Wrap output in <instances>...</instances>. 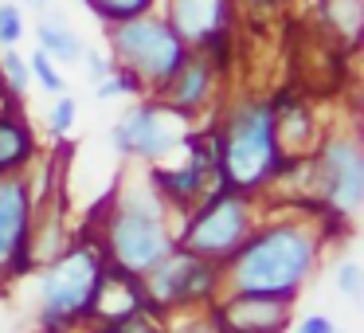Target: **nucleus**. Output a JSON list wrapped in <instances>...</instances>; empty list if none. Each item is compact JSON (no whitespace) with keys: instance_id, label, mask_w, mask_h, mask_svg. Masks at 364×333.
Masks as SVG:
<instances>
[{"instance_id":"24","label":"nucleus","mask_w":364,"mask_h":333,"mask_svg":"<svg viewBox=\"0 0 364 333\" xmlns=\"http://www.w3.org/2000/svg\"><path fill=\"white\" fill-rule=\"evenodd\" d=\"M298 333H333V322L325 314H309V317H301Z\"/></svg>"},{"instance_id":"27","label":"nucleus","mask_w":364,"mask_h":333,"mask_svg":"<svg viewBox=\"0 0 364 333\" xmlns=\"http://www.w3.org/2000/svg\"><path fill=\"white\" fill-rule=\"evenodd\" d=\"M95 333H114V325H98V329Z\"/></svg>"},{"instance_id":"2","label":"nucleus","mask_w":364,"mask_h":333,"mask_svg":"<svg viewBox=\"0 0 364 333\" xmlns=\"http://www.w3.org/2000/svg\"><path fill=\"white\" fill-rule=\"evenodd\" d=\"M274 102H239L215 134V176L220 189L251 196L294 165L274 137Z\"/></svg>"},{"instance_id":"21","label":"nucleus","mask_w":364,"mask_h":333,"mask_svg":"<svg viewBox=\"0 0 364 333\" xmlns=\"http://www.w3.org/2000/svg\"><path fill=\"white\" fill-rule=\"evenodd\" d=\"M24 40V16L16 4H0V48H16Z\"/></svg>"},{"instance_id":"22","label":"nucleus","mask_w":364,"mask_h":333,"mask_svg":"<svg viewBox=\"0 0 364 333\" xmlns=\"http://www.w3.org/2000/svg\"><path fill=\"white\" fill-rule=\"evenodd\" d=\"M333 278H337V290H341V294H348V298H360V290H364V270H360V263L345 259L337 270H333Z\"/></svg>"},{"instance_id":"7","label":"nucleus","mask_w":364,"mask_h":333,"mask_svg":"<svg viewBox=\"0 0 364 333\" xmlns=\"http://www.w3.org/2000/svg\"><path fill=\"white\" fill-rule=\"evenodd\" d=\"M220 286V263H208L200 255L173 247L149 275L141 278V294H145V310H153L157 317H165L168 310L181 306H196L208 302Z\"/></svg>"},{"instance_id":"30","label":"nucleus","mask_w":364,"mask_h":333,"mask_svg":"<svg viewBox=\"0 0 364 333\" xmlns=\"http://www.w3.org/2000/svg\"><path fill=\"white\" fill-rule=\"evenodd\" d=\"M333 333H341V329H337V325H333Z\"/></svg>"},{"instance_id":"16","label":"nucleus","mask_w":364,"mask_h":333,"mask_svg":"<svg viewBox=\"0 0 364 333\" xmlns=\"http://www.w3.org/2000/svg\"><path fill=\"white\" fill-rule=\"evenodd\" d=\"M36 36H40V51L48 59H59V63H79L82 56V40L71 32L63 16H43L36 24Z\"/></svg>"},{"instance_id":"13","label":"nucleus","mask_w":364,"mask_h":333,"mask_svg":"<svg viewBox=\"0 0 364 333\" xmlns=\"http://www.w3.org/2000/svg\"><path fill=\"white\" fill-rule=\"evenodd\" d=\"M212 79H215L212 59H208V56H192V51H188V59H184V63L165 79V87L157 90V102L165 106V110L188 118L192 110H200V106L208 102Z\"/></svg>"},{"instance_id":"20","label":"nucleus","mask_w":364,"mask_h":333,"mask_svg":"<svg viewBox=\"0 0 364 333\" xmlns=\"http://www.w3.org/2000/svg\"><path fill=\"white\" fill-rule=\"evenodd\" d=\"M0 67H4V75H9V90L12 95H20L24 98V90H28V63L20 59V51H12V48H4V56H0Z\"/></svg>"},{"instance_id":"5","label":"nucleus","mask_w":364,"mask_h":333,"mask_svg":"<svg viewBox=\"0 0 364 333\" xmlns=\"http://www.w3.org/2000/svg\"><path fill=\"white\" fill-rule=\"evenodd\" d=\"M110 48L122 71H129L141 87L161 90L165 79L188 59V43L168 28V20L157 16H134L110 28Z\"/></svg>"},{"instance_id":"23","label":"nucleus","mask_w":364,"mask_h":333,"mask_svg":"<svg viewBox=\"0 0 364 333\" xmlns=\"http://www.w3.org/2000/svg\"><path fill=\"white\" fill-rule=\"evenodd\" d=\"M75 114H79L75 98H71V95H59V102L51 106V134H55V137H63L67 130L75 126Z\"/></svg>"},{"instance_id":"14","label":"nucleus","mask_w":364,"mask_h":333,"mask_svg":"<svg viewBox=\"0 0 364 333\" xmlns=\"http://www.w3.org/2000/svg\"><path fill=\"white\" fill-rule=\"evenodd\" d=\"M145 310V294H141V278H129L114 267H102L95 286V298H90V317L98 325L122 322V317Z\"/></svg>"},{"instance_id":"29","label":"nucleus","mask_w":364,"mask_h":333,"mask_svg":"<svg viewBox=\"0 0 364 333\" xmlns=\"http://www.w3.org/2000/svg\"><path fill=\"white\" fill-rule=\"evenodd\" d=\"M251 4H274V0H251Z\"/></svg>"},{"instance_id":"9","label":"nucleus","mask_w":364,"mask_h":333,"mask_svg":"<svg viewBox=\"0 0 364 333\" xmlns=\"http://www.w3.org/2000/svg\"><path fill=\"white\" fill-rule=\"evenodd\" d=\"M317 181L325 208L341 220L356 216L364 200V153L353 137H329L317 153Z\"/></svg>"},{"instance_id":"11","label":"nucleus","mask_w":364,"mask_h":333,"mask_svg":"<svg viewBox=\"0 0 364 333\" xmlns=\"http://www.w3.org/2000/svg\"><path fill=\"white\" fill-rule=\"evenodd\" d=\"M168 118H173V110H165L161 102L134 106V110L110 130V145L122 157H145V161L165 157L176 145V130L168 126Z\"/></svg>"},{"instance_id":"10","label":"nucleus","mask_w":364,"mask_h":333,"mask_svg":"<svg viewBox=\"0 0 364 333\" xmlns=\"http://www.w3.org/2000/svg\"><path fill=\"white\" fill-rule=\"evenodd\" d=\"M294 298L278 294H235L223 302H212L208 317L220 333H282L294 317Z\"/></svg>"},{"instance_id":"15","label":"nucleus","mask_w":364,"mask_h":333,"mask_svg":"<svg viewBox=\"0 0 364 333\" xmlns=\"http://www.w3.org/2000/svg\"><path fill=\"white\" fill-rule=\"evenodd\" d=\"M32 153H36L32 130L12 110H0V176H12L16 169H24Z\"/></svg>"},{"instance_id":"12","label":"nucleus","mask_w":364,"mask_h":333,"mask_svg":"<svg viewBox=\"0 0 364 333\" xmlns=\"http://www.w3.org/2000/svg\"><path fill=\"white\" fill-rule=\"evenodd\" d=\"M168 28L188 48H208L212 40L228 36L231 0H168Z\"/></svg>"},{"instance_id":"28","label":"nucleus","mask_w":364,"mask_h":333,"mask_svg":"<svg viewBox=\"0 0 364 333\" xmlns=\"http://www.w3.org/2000/svg\"><path fill=\"white\" fill-rule=\"evenodd\" d=\"M28 4H32V9H43V0H28Z\"/></svg>"},{"instance_id":"4","label":"nucleus","mask_w":364,"mask_h":333,"mask_svg":"<svg viewBox=\"0 0 364 333\" xmlns=\"http://www.w3.org/2000/svg\"><path fill=\"white\" fill-rule=\"evenodd\" d=\"M102 267H106V259H102L98 239H82V243L67 247V251H59L43 267V275H40V322H43V329L59 333L67 325L90 317V298H95Z\"/></svg>"},{"instance_id":"19","label":"nucleus","mask_w":364,"mask_h":333,"mask_svg":"<svg viewBox=\"0 0 364 333\" xmlns=\"http://www.w3.org/2000/svg\"><path fill=\"white\" fill-rule=\"evenodd\" d=\"M28 75H36V83H40L48 95H67V83L63 75L55 71V63H51L43 51H32V59H28Z\"/></svg>"},{"instance_id":"1","label":"nucleus","mask_w":364,"mask_h":333,"mask_svg":"<svg viewBox=\"0 0 364 333\" xmlns=\"http://www.w3.org/2000/svg\"><path fill=\"white\" fill-rule=\"evenodd\" d=\"M317 263V236L306 223H270L259 228L223 259L220 278L235 294H278V298H294L298 286L309 278Z\"/></svg>"},{"instance_id":"25","label":"nucleus","mask_w":364,"mask_h":333,"mask_svg":"<svg viewBox=\"0 0 364 333\" xmlns=\"http://www.w3.org/2000/svg\"><path fill=\"white\" fill-rule=\"evenodd\" d=\"M82 56H87V63H90V75H95L98 83H102L106 75H110V59H106V56H98V51H82Z\"/></svg>"},{"instance_id":"3","label":"nucleus","mask_w":364,"mask_h":333,"mask_svg":"<svg viewBox=\"0 0 364 333\" xmlns=\"http://www.w3.org/2000/svg\"><path fill=\"white\" fill-rule=\"evenodd\" d=\"M98 247H102L106 267L122 270L129 278H145L176 247V239L165 228L161 200L145 204L141 196H126L110 208Z\"/></svg>"},{"instance_id":"6","label":"nucleus","mask_w":364,"mask_h":333,"mask_svg":"<svg viewBox=\"0 0 364 333\" xmlns=\"http://www.w3.org/2000/svg\"><path fill=\"white\" fill-rule=\"evenodd\" d=\"M251 208H247V196L228 189H215L204 196V204L192 212V220L184 223L176 247L200 255L208 263H223L247 236H251Z\"/></svg>"},{"instance_id":"8","label":"nucleus","mask_w":364,"mask_h":333,"mask_svg":"<svg viewBox=\"0 0 364 333\" xmlns=\"http://www.w3.org/2000/svg\"><path fill=\"white\" fill-rule=\"evenodd\" d=\"M32 192L24 176H0V278L32 270Z\"/></svg>"},{"instance_id":"26","label":"nucleus","mask_w":364,"mask_h":333,"mask_svg":"<svg viewBox=\"0 0 364 333\" xmlns=\"http://www.w3.org/2000/svg\"><path fill=\"white\" fill-rule=\"evenodd\" d=\"M181 333H220L212 325V317H204V322H196V325H188V329H181Z\"/></svg>"},{"instance_id":"18","label":"nucleus","mask_w":364,"mask_h":333,"mask_svg":"<svg viewBox=\"0 0 364 333\" xmlns=\"http://www.w3.org/2000/svg\"><path fill=\"white\" fill-rule=\"evenodd\" d=\"M90 9L98 12L102 20L110 24H122V20H134V16H145L153 9V0H87Z\"/></svg>"},{"instance_id":"17","label":"nucleus","mask_w":364,"mask_h":333,"mask_svg":"<svg viewBox=\"0 0 364 333\" xmlns=\"http://www.w3.org/2000/svg\"><path fill=\"white\" fill-rule=\"evenodd\" d=\"M325 9H329L333 32H341L348 43H356V36H360V20H364L360 0H325Z\"/></svg>"}]
</instances>
